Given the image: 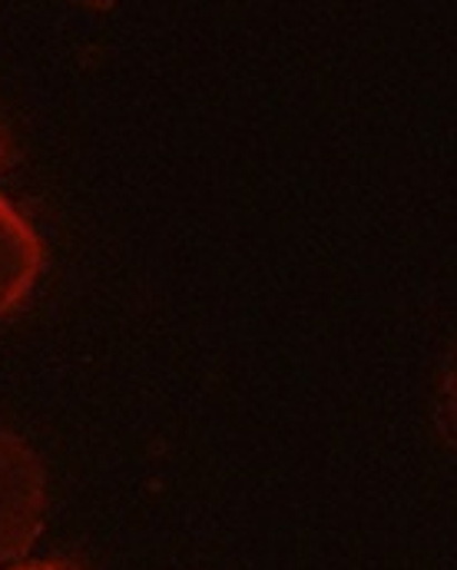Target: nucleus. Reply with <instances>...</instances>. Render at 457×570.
<instances>
[{
    "instance_id": "nucleus-1",
    "label": "nucleus",
    "mask_w": 457,
    "mask_h": 570,
    "mask_svg": "<svg viewBox=\"0 0 457 570\" xmlns=\"http://www.w3.org/2000/svg\"><path fill=\"white\" fill-rule=\"evenodd\" d=\"M43 511L47 478L37 454L10 431H0V564L33 548Z\"/></svg>"
},
{
    "instance_id": "nucleus-2",
    "label": "nucleus",
    "mask_w": 457,
    "mask_h": 570,
    "mask_svg": "<svg viewBox=\"0 0 457 570\" xmlns=\"http://www.w3.org/2000/svg\"><path fill=\"white\" fill-rule=\"evenodd\" d=\"M40 239L30 223L0 199V312L13 308L37 279Z\"/></svg>"
},
{
    "instance_id": "nucleus-3",
    "label": "nucleus",
    "mask_w": 457,
    "mask_h": 570,
    "mask_svg": "<svg viewBox=\"0 0 457 570\" xmlns=\"http://www.w3.org/2000/svg\"><path fill=\"white\" fill-rule=\"evenodd\" d=\"M10 570H80L77 564H70V561H33V564H17V568Z\"/></svg>"
},
{
    "instance_id": "nucleus-4",
    "label": "nucleus",
    "mask_w": 457,
    "mask_h": 570,
    "mask_svg": "<svg viewBox=\"0 0 457 570\" xmlns=\"http://www.w3.org/2000/svg\"><path fill=\"white\" fill-rule=\"evenodd\" d=\"M0 159H3V140H0Z\"/></svg>"
}]
</instances>
